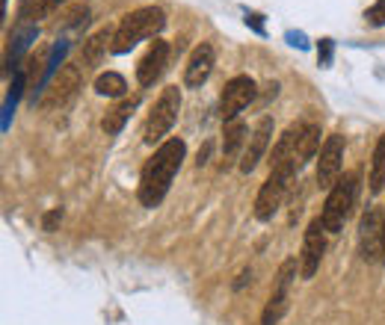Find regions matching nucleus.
Returning a JSON list of instances; mask_svg holds the SVG:
<instances>
[{"instance_id":"obj_21","label":"nucleus","mask_w":385,"mask_h":325,"mask_svg":"<svg viewBox=\"0 0 385 325\" xmlns=\"http://www.w3.org/2000/svg\"><path fill=\"white\" fill-rule=\"evenodd\" d=\"M288 301H291L288 293H270L264 311H261V325H279L281 316L288 314Z\"/></svg>"},{"instance_id":"obj_12","label":"nucleus","mask_w":385,"mask_h":325,"mask_svg":"<svg viewBox=\"0 0 385 325\" xmlns=\"http://www.w3.org/2000/svg\"><path fill=\"white\" fill-rule=\"evenodd\" d=\"M270 139H273V118L264 115L255 125V130L249 133V142H246V151H243V160H240V172L243 175H252L258 169V162L264 160L267 148H270Z\"/></svg>"},{"instance_id":"obj_2","label":"nucleus","mask_w":385,"mask_h":325,"mask_svg":"<svg viewBox=\"0 0 385 325\" xmlns=\"http://www.w3.org/2000/svg\"><path fill=\"white\" fill-rule=\"evenodd\" d=\"M164 27H166V12L160 9V6L134 9L131 15L121 18V24L116 27L113 51H110V53H128V51H134L139 42H146V38H154Z\"/></svg>"},{"instance_id":"obj_25","label":"nucleus","mask_w":385,"mask_h":325,"mask_svg":"<svg viewBox=\"0 0 385 325\" xmlns=\"http://www.w3.org/2000/svg\"><path fill=\"white\" fill-rule=\"evenodd\" d=\"M21 89H24V74H15V80H12V92H9V98H6V118H4V128H9V115H12V110H15V100H18V95H21Z\"/></svg>"},{"instance_id":"obj_30","label":"nucleus","mask_w":385,"mask_h":325,"mask_svg":"<svg viewBox=\"0 0 385 325\" xmlns=\"http://www.w3.org/2000/svg\"><path fill=\"white\" fill-rule=\"evenodd\" d=\"M208 154H211V142H205V148H201V151H199V157H196V166H199V169L208 162Z\"/></svg>"},{"instance_id":"obj_15","label":"nucleus","mask_w":385,"mask_h":325,"mask_svg":"<svg viewBox=\"0 0 385 325\" xmlns=\"http://www.w3.org/2000/svg\"><path fill=\"white\" fill-rule=\"evenodd\" d=\"M299 128L302 125H291L285 133L279 136V142L270 151V172H279V175H288L294 177L296 175V166H294V151H296V136H299Z\"/></svg>"},{"instance_id":"obj_14","label":"nucleus","mask_w":385,"mask_h":325,"mask_svg":"<svg viewBox=\"0 0 385 325\" xmlns=\"http://www.w3.org/2000/svg\"><path fill=\"white\" fill-rule=\"evenodd\" d=\"M166 63H169V42H164V38H154V45L146 51V56L139 59L136 66V80L139 86H154L160 74L166 71Z\"/></svg>"},{"instance_id":"obj_1","label":"nucleus","mask_w":385,"mask_h":325,"mask_svg":"<svg viewBox=\"0 0 385 325\" xmlns=\"http://www.w3.org/2000/svg\"><path fill=\"white\" fill-rule=\"evenodd\" d=\"M187 157V145H184V139H166V142H160L154 157L143 166V175H139V205L154 210L160 207V201L166 198L169 187H172V180L181 169V162H184Z\"/></svg>"},{"instance_id":"obj_26","label":"nucleus","mask_w":385,"mask_h":325,"mask_svg":"<svg viewBox=\"0 0 385 325\" xmlns=\"http://www.w3.org/2000/svg\"><path fill=\"white\" fill-rule=\"evenodd\" d=\"M364 21L371 27H385V0H376V4L364 12Z\"/></svg>"},{"instance_id":"obj_16","label":"nucleus","mask_w":385,"mask_h":325,"mask_svg":"<svg viewBox=\"0 0 385 325\" xmlns=\"http://www.w3.org/2000/svg\"><path fill=\"white\" fill-rule=\"evenodd\" d=\"M113 36L116 33L110 27H104V30H98L95 36H89L86 42H84V51H80V66H84V68H95V66L104 63L107 51H113Z\"/></svg>"},{"instance_id":"obj_17","label":"nucleus","mask_w":385,"mask_h":325,"mask_svg":"<svg viewBox=\"0 0 385 325\" xmlns=\"http://www.w3.org/2000/svg\"><path fill=\"white\" fill-rule=\"evenodd\" d=\"M320 151V125H302L299 136H296V151H294V166L296 172L306 169L314 160V154Z\"/></svg>"},{"instance_id":"obj_23","label":"nucleus","mask_w":385,"mask_h":325,"mask_svg":"<svg viewBox=\"0 0 385 325\" xmlns=\"http://www.w3.org/2000/svg\"><path fill=\"white\" fill-rule=\"evenodd\" d=\"M296 257H288L285 263L279 267V272H276V287H273V293H288L291 296V284H294V278H296Z\"/></svg>"},{"instance_id":"obj_5","label":"nucleus","mask_w":385,"mask_h":325,"mask_svg":"<svg viewBox=\"0 0 385 325\" xmlns=\"http://www.w3.org/2000/svg\"><path fill=\"white\" fill-rule=\"evenodd\" d=\"M84 66H77V63H69V66H63L59 68V74L54 77V83H51V89L45 92V98L39 100V107L42 110H63L66 104H71V98L77 95V89H80V80H84Z\"/></svg>"},{"instance_id":"obj_6","label":"nucleus","mask_w":385,"mask_h":325,"mask_svg":"<svg viewBox=\"0 0 385 325\" xmlns=\"http://www.w3.org/2000/svg\"><path fill=\"white\" fill-rule=\"evenodd\" d=\"M326 225H323V219H311V225L306 228V237H302V252H299V275L311 281L320 269V260L326 254Z\"/></svg>"},{"instance_id":"obj_28","label":"nucleus","mask_w":385,"mask_h":325,"mask_svg":"<svg viewBox=\"0 0 385 325\" xmlns=\"http://www.w3.org/2000/svg\"><path fill=\"white\" fill-rule=\"evenodd\" d=\"M332 38H320V48H317V56H320V66L329 68L332 66Z\"/></svg>"},{"instance_id":"obj_19","label":"nucleus","mask_w":385,"mask_h":325,"mask_svg":"<svg viewBox=\"0 0 385 325\" xmlns=\"http://www.w3.org/2000/svg\"><path fill=\"white\" fill-rule=\"evenodd\" d=\"M36 36H39V27L33 21H21V27H18L12 33V48H9V68H15V63L24 56V51L36 42Z\"/></svg>"},{"instance_id":"obj_9","label":"nucleus","mask_w":385,"mask_h":325,"mask_svg":"<svg viewBox=\"0 0 385 325\" xmlns=\"http://www.w3.org/2000/svg\"><path fill=\"white\" fill-rule=\"evenodd\" d=\"M359 249H361V257L368 263L382 260V210L379 207H368L361 213V222H359Z\"/></svg>"},{"instance_id":"obj_20","label":"nucleus","mask_w":385,"mask_h":325,"mask_svg":"<svg viewBox=\"0 0 385 325\" xmlns=\"http://www.w3.org/2000/svg\"><path fill=\"white\" fill-rule=\"evenodd\" d=\"M95 92L107 95V98H125L128 83H125V77H121L119 71H104V74L95 77Z\"/></svg>"},{"instance_id":"obj_10","label":"nucleus","mask_w":385,"mask_h":325,"mask_svg":"<svg viewBox=\"0 0 385 325\" xmlns=\"http://www.w3.org/2000/svg\"><path fill=\"white\" fill-rule=\"evenodd\" d=\"M288 184H291L288 175L270 172V177L264 180V187H261V192H258V198H255V219H258V222H270V219L279 213L281 201H285Z\"/></svg>"},{"instance_id":"obj_8","label":"nucleus","mask_w":385,"mask_h":325,"mask_svg":"<svg viewBox=\"0 0 385 325\" xmlns=\"http://www.w3.org/2000/svg\"><path fill=\"white\" fill-rule=\"evenodd\" d=\"M341 166H344V136L332 133L326 136V142L320 145V157H317V187L320 190H332L341 177Z\"/></svg>"},{"instance_id":"obj_4","label":"nucleus","mask_w":385,"mask_h":325,"mask_svg":"<svg viewBox=\"0 0 385 325\" xmlns=\"http://www.w3.org/2000/svg\"><path fill=\"white\" fill-rule=\"evenodd\" d=\"M178 113H181V89L178 86H166L160 92V98L154 100V107L149 113V121H146V145H157V142H166L169 130L175 128L178 121Z\"/></svg>"},{"instance_id":"obj_13","label":"nucleus","mask_w":385,"mask_h":325,"mask_svg":"<svg viewBox=\"0 0 385 325\" xmlns=\"http://www.w3.org/2000/svg\"><path fill=\"white\" fill-rule=\"evenodd\" d=\"M214 63H216V51H214V45L201 42V45L190 53V59H187L184 86H187V89H201V86H205V83H208V77H211V71H214Z\"/></svg>"},{"instance_id":"obj_11","label":"nucleus","mask_w":385,"mask_h":325,"mask_svg":"<svg viewBox=\"0 0 385 325\" xmlns=\"http://www.w3.org/2000/svg\"><path fill=\"white\" fill-rule=\"evenodd\" d=\"M246 142H249V128H246V121H243L240 115L226 121V130H222V162H219V169L222 172H229L234 162L240 166V160H243V151H246Z\"/></svg>"},{"instance_id":"obj_27","label":"nucleus","mask_w":385,"mask_h":325,"mask_svg":"<svg viewBox=\"0 0 385 325\" xmlns=\"http://www.w3.org/2000/svg\"><path fill=\"white\" fill-rule=\"evenodd\" d=\"M59 222H63V207H54V210H48V213H45L42 228H45L48 234H54V231L59 228Z\"/></svg>"},{"instance_id":"obj_31","label":"nucleus","mask_w":385,"mask_h":325,"mask_svg":"<svg viewBox=\"0 0 385 325\" xmlns=\"http://www.w3.org/2000/svg\"><path fill=\"white\" fill-rule=\"evenodd\" d=\"M246 24H252L258 33H264V27H261V15H255V12H249V15H246Z\"/></svg>"},{"instance_id":"obj_18","label":"nucleus","mask_w":385,"mask_h":325,"mask_svg":"<svg viewBox=\"0 0 385 325\" xmlns=\"http://www.w3.org/2000/svg\"><path fill=\"white\" fill-rule=\"evenodd\" d=\"M139 100H143V95H131V98H121V104H116L104 118H101V130H104L107 136H119L121 130H125V121L134 115V110L139 107Z\"/></svg>"},{"instance_id":"obj_22","label":"nucleus","mask_w":385,"mask_h":325,"mask_svg":"<svg viewBox=\"0 0 385 325\" xmlns=\"http://www.w3.org/2000/svg\"><path fill=\"white\" fill-rule=\"evenodd\" d=\"M385 190V136H379L371 157V192L379 195Z\"/></svg>"},{"instance_id":"obj_3","label":"nucleus","mask_w":385,"mask_h":325,"mask_svg":"<svg viewBox=\"0 0 385 325\" xmlns=\"http://www.w3.org/2000/svg\"><path fill=\"white\" fill-rule=\"evenodd\" d=\"M356 195H359V172H347L344 177H338V184L329 190L326 205H323V210H320V219H323V225H326L329 234L344 231V225H347V219L353 213Z\"/></svg>"},{"instance_id":"obj_7","label":"nucleus","mask_w":385,"mask_h":325,"mask_svg":"<svg viewBox=\"0 0 385 325\" xmlns=\"http://www.w3.org/2000/svg\"><path fill=\"white\" fill-rule=\"evenodd\" d=\"M255 80L246 77V74H240V77H231L226 89H222L219 95V113H222V121H231L237 118L243 110H246L252 100H255Z\"/></svg>"},{"instance_id":"obj_32","label":"nucleus","mask_w":385,"mask_h":325,"mask_svg":"<svg viewBox=\"0 0 385 325\" xmlns=\"http://www.w3.org/2000/svg\"><path fill=\"white\" fill-rule=\"evenodd\" d=\"M59 4H66V0H45V6H48V12H51V9H56Z\"/></svg>"},{"instance_id":"obj_24","label":"nucleus","mask_w":385,"mask_h":325,"mask_svg":"<svg viewBox=\"0 0 385 325\" xmlns=\"http://www.w3.org/2000/svg\"><path fill=\"white\" fill-rule=\"evenodd\" d=\"M18 15H21V21H33V18L48 15V6L45 0H18Z\"/></svg>"},{"instance_id":"obj_29","label":"nucleus","mask_w":385,"mask_h":325,"mask_svg":"<svg viewBox=\"0 0 385 325\" xmlns=\"http://www.w3.org/2000/svg\"><path fill=\"white\" fill-rule=\"evenodd\" d=\"M249 281H252V269H243V272L237 275V281H234V290H243Z\"/></svg>"}]
</instances>
